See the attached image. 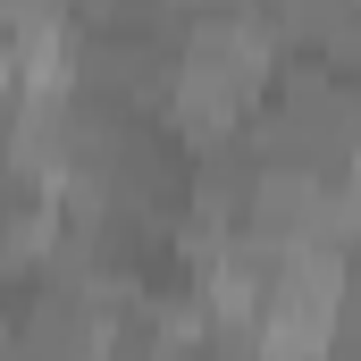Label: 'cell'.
Segmentation results:
<instances>
[]
</instances>
